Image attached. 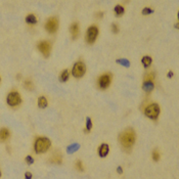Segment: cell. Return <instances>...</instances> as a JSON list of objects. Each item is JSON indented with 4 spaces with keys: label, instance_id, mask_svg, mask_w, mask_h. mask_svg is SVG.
<instances>
[{
    "label": "cell",
    "instance_id": "obj_8",
    "mask_svg": "<svg viewBox=\"0 0 179 179\" xmlns=\"http://www.w3.org/2000/svg\"><path fill=\"white\" fill-rule=\"evenodd\" d=\"M112 82V75L110 74H104L98 79V86L101 89H107Z\"/></svg>",
    "mask_w": 179,
    "mask_h": 179
},
{
    "label": "cell",
    "instance_id": "obj_33",
    "mask_svg": "<svg viewBox=\"0 0 179 179\" xmlns=\"http://www.w3.org/2000/svg\"><path fill=\"white\" fill-rule=\"evenodd\" d=\"M0 177H1V171H0Z\"/></svg>",
    "mask_w": 179,
    "mask_h": 179
},
{
    "label": "cell",
    "instance_id": "obj_10",
    "mask_svg": "<svg viewBox=\"0 0 179 179\" xmlns=\"http://www.w3.org/2000/svg\"><path fill=\"white\" fill-rule=\"evenodd\" d=\"M10 136V132L7 128H1L0 129V141L1 142H4L7 139L9 138Z\"/></svg>",
    "mask_w": 179,
    "mask_h": 179
},
{
    "label": "cell",
    "instance_id": "obj_12",
    "mask_svg": "<svg viewBox=\"0 0 179 179\" xmlns=\"http://www.w3.org/2000/svg\"><path fill=\"white\" fill-rule=\"evenodd\" d=\"M109 152H110V146H109V144H107V143L101 144L98 149V154L101 158L107 157V155H109Z\"/></svg>",
    "mask_w": 179,
    "mask_h": 179
},
{
    "label": "cell",
    "instance_id": "obj_28",
    "mask_svg": "<svg viewBox=\"0 0 179 179\" xmlns=\"http://www.w3.org/2000/svg\"><path fill=\"white\" fill-rule=\"evenodd\" d=\"M25 161H26V163H27L28 165H32L34 163V159H33V157L27 156V157H26V159H25Z\"/></svg>",
    "mask_w": 179,
    "mask_h": 179
},
{
    "label": "cell",
    "instance_id": "obj_7",
    "mask_svg": "<svg viewBox=\"0 0 179 179\" xmlns=\"http://www.w3.org/2000/svg\"><path fill=\"white\" fill-rule=\"evenodd\" d=\"M98 35V28L96 26H91L88 28L87 33H86V41L88 44L94 43V41L96 40V37Z\"/></svg>",
    "mask_w": 179,
    "mask_h": 179
},
{
    "label": "cell",
    "instance_id": "obj_13",
    "mask_svg": "<svg viewBox=\"0 0 179 179\" xmlns=\"http://www.w3.org/2000/svg\"><path fill=\"white\" fill-rule=\"evenodd\" d=\"M49 161L51 163H53V164H62V154H60V152H54L50 159H49Z\"/></svg>",
    "mask_w": 179,
    "mask_h": 179
},
{
    "label": "cell",
    "instance_id": "obj_24",
    "mask_svg": "<svg viewBox=\"0 0 179 179\" xmlns=\"http://www.w3.org/2000/svg\"><path fill=\"white\" fill-rule=\"evenodd\" d=\"M152 160H154V161H156V162L160 160V152L158 151L152 152Z\"/></svg>",
    "mask_w": 179,
    "mask_h": 179
},
{
    "label": "cell",
    "instance_id": "obj_25",
    "mask_svg": "<svg viewBox=\"0 0 179 179\" xmlns=\"http://www.w3.org/2000/svg\"><path fill=\"white\" fill-rule=\"evenodd\" d=\"M117 62L118 64H121L122 66H125V67H129V65H130L129 60H127V59H118Z\"/></svg>",
    "mask_w": 179,
    "mask_h": 179
},
{
    "label": "cell",
    "instance_id": "obj_30",
    "mask_svg": "<svg viewBox=\"0 0 179 179\" xmlns=\"http://www.w3.org/2000/svg\"><path fill=\"white\" fill-rule=\"evenodd\" d=\"M32 177H33V175L31 172H26L25 173V179H32Z\"/></svg>",
    "mask_w": 179,
    "mask_h": 179
},
{
    "label": "cell",
    "instance_id": "obj_18",
    "mask_svg": "<svg viewBox=\"0 0 179 179\" xmlns=\"http://www.w3.org/2000/svg\"><path fill=\"white\" fill-rule=\"evenodd\" d=\"M115 14L117 17H121L123 14H124V11H125V9H124V7L122 6V5H117V6H115Z\"/></svg>",
    "mask_w": 179,
    "mask_h": 179
},
{
    "label": "cell",
    "instance_id": "obj_14",
    "mask_svg": "<svg viewBox=\"0 0 179 179\" xmlns=\"http://www.w3.org/2000/svg\"><path fill=\"white\" fill-rule=\"evenodd\" d=\"M142 88L143 90L145 92H151L152 91V89L155 88V84H154V81H143V85H142Z\"/></svg>",
    "mask_w": 179,
    "mask_h": 179
},
{
    "label": "cell",
    "instance_id": "obj_16",
    "mask_svg": "<svg viewBox=\"0 0 179 179\" xmlns=\"http://www.w3.org/2000/svg\"><path fill=\"white\" fill-rule=\"evenodd\" d=\"M152 57L149 56V55H145V56H143L142 59H141V62H142V65H143L144 68H149V66L152 65Z\"/></svg>",
    "mask_w": 179,
    "mask_h": 179
},
{
    "label": "cell",
    "instance_id": "obj_15",
    "mask_svg": "<svg viewBox=\"0 0 179 179\" xmlns=\"http://www.w3.org/2000/svg\"><path fill=\"white\" fill-rule=\"evenodd\" d=\"M47 99L45 96H39L38 98V107H40V109H45L47 107Z\"/></svg>",
    "mask_w": 179,
    "mask_h": 179
},
{
    "label": "cell",
    "instance_id": "obj_2",
    "mask_svg": "<svg viewBox=\"0 0 179 179\" xmlns=\"http://www.w3.org/2000/svg\"><path fill=\"white\" fill-rule=\"evenodd\" d=\"M51 145V142L47 137H38L34 143V149L37 154H43L49 149Z\"/></svg>",
    "mask_w": 179,
    "mask_h": 179
},
{
    "label": "cell",
    "instance_id": "obj_27",
    "mask_svg": "<svg viewBox=\"0 0 179 179\" xmlns=\"http://www.w3.org/2000/svg\"><path fill=\"white\" fill-rule=\"evenodd\" d=\"M154 12V10L151 9L149 7H144L143 10H142V14L146 15V14H152Z\"/></svg>",
    "mask_w": 179,
    "mask_h": 179
},
{
    "label": "cell",
    "instance_id": "obj_1",
    "mask_svg": "<svg viewBox=\"0 0 179 179\" xmlns=\"http://www.w3.org/2000/svg\"><path fill=\"white\" fill-rule=\"evenodd\" d=\"M135 139H136V135L132 129H127L123 133H121L119 137L121 145L124 147L127 152H129L132 149L133 144L135 142Z\"/></svg>",
    "mask_w": 179,
    "mask_h": 179
},
{
    "label": "cell",
    "instance_id": "obj_9",
    "mask_svg": "<svg viewBox=\"0 0 179 179\" xmlns=\"http://www.w3.org/2000/svg\"><path fill=\"white\" fill-rule=\"evenodd\" d=\"M38 49L44 56H48L51 51V43L48 41H41L38 43Z\"/></svg>",
    "mask_w": 179,
    "mask_h": 179
},
{
    "label": "cell",
    "instance_id": "obj_19",
    "mask_svg": "<svg viewBox=\"0 0 179 179\" xmlns=\"http://www.w3.org/2000/svg\"><path fill=\"white\" fill-rule=\"evenodd\" d=\"M69 76H70L69 71H68V70H64L62 72V74H60V76H59L60 81H62V82H66V81H68V79H69Z\"/></svg>",
    "mask_w": 179,
    "mask_h": 179
},
{
    "label": "cell",
    "instance_id": "obj_21",
    "mask_svg": "<svg viewBox=\"0 0 179 179\" xmlns=\"http://www.w3.org/2000/svg\"><path fill=\"white\" fill-rule=\"evenodd\" d=\"M155 80V74L151 72L149 73L147 75H145V77H144V81H154Z\"/></svg>",
    "mask_w": 179,
    "mask_h": 179
},
{
    "label": "cell",
    "instance_id": "obj_26",
    "mask_svg": "<svg viewBox=\"0 0 179 179\" xmlns=\"http://www.w3.org/2000/svg\"><path fill=\"white\" fill-rule=\"evenodd\" d=\"M76 168H77L78 171H83L84 170V167H83V164L81 161H77L76 162Z\"/></svg>",
    "mask_w": 179,
    "mask_h": 179
},
{
    "label": "cell",
    "instance_id": "obj_23",
    "mask_svg": "<svg viewBox=\"0 0 179 179\" xmlns=\"http://www.w3.org/2000/svg\"><path fill=\"white\" fill-rule=\"evenodd\" d=\"M92 128V122H91V119L90 118H87V120H86V131H90Z\"/></svg>",
    "mask_w": 179,
    "mask_h": 179
},
{
    "label": "cell",
    "instance_id": "obj_17",
    "mask_svg": "<svg viewBox=\"0 0 179 179\" xmlns=\"http://www.w3.org/2000/svg\"><path fill=\"white\" fill-rule=\"evenodd\" d=\"M26 23L30 24V25H35L37 24V18L35 14H28L26 18Z\"/></svg>",
    "mask_w": 179,
    "mask_h": 179
},
{
    "label": "cell",
    "instance_id": "obj_20",
    "mask_svg": "<svg viewBox=\"0 0 179 179\" xmlns=\"http://www.w3.org/2000/svg\"><path fill=\"white\" fill-rule=\"evenodd\" d=\"M24 86H25V88L28 89V90H32V89L34 88V84L30 79L25 80V82H24Z\"/></svg>",
    "mask_w": 179,
    "mask_h": 179
},
{
    "label": "cell",
    "instance_id": "obj_6",
    "mask_svg": "<svg viewBox=\"0 0 179 179\" xmlns=\"http://www.w3.org/2000/svg\"><path fill=\"white\" fill-rule=\"evenodd\" d=\"M45 29L47 32L50 34L55 33L57 29H59V20L54 17L49 18L45 23Z\"/></svg>",
    "mask_w": 179,
    "mask_h": 179
},
{
    "label": "cell",
    "instance_id": "obj_11",
    "mask_svg": "<svg viewBox=\"0 0 179 179\" xmlns=\"http://www.w3.org/2000/svg\"><path fill=\"white\" fill-rule=\"evenodd\" d=\"M71 35H72L73 39H77L79 36V32H80V29H79V25L77 23H74L72 26H71Z\"/></svg>",
    "mask_w": 179,
    "mask_h": 179
},
{
    "label": "cell",
    "instance_id": "obj_34",
    "mask_svg": "<svg viewBox=\"0 0 179 179\" xmlns=\"http://www.w3.org/2000/svg\"><path fill=\"white\" fill-rule=\"evenodd\" d=\"M0 81H1V78H0Z\"/></svg>",
    "mask_w": 179,
    "mask_h": 179
},
{
    "label": "cell",
    "instance_id": "obj_4",
    "mask_svg": "<svg viewBox=\"0 0 179 179\" xmlns=\"http://www.w3.org/2000/svg\"><path fill=\"white\" fill-rule=\"evenodd\" d=\"M144 114L147 118L152 120H157L160 115V107L157 104H152L147 106L144 110Z\"/></svg>",
    "mask_w": 179,
    "mask_h": 179
},
{
    "label": "cell",
    "instance_id": "obj_22",
    "mask_svg": "<svg viewBox=\"0 0 179 179\" xmlns=\"http://www.w3.org/2000/svg\"><path fill=\"white\" fill-rule=\"evenodd\" d=\"M79 149V144L75 143V144H72V145H70L68 147V152H76L77 149Z\"/></svg>",
    "mask_w": 179,
    "mask_h": 179
},
{
    "label": "cell",
    "instance_id": "obj_29",
    "mask_svg": "<svg viewBox=\"0 0 179 179\" xmlns=\"http://www.w3.org/2000/svg\"><path fill=\"white\" fill-rule=\"evenodd\" d=\"M112 31H113V33H118V32H119V27H118L117 24H113V25H112Z\"/></svg>",
    "mask_w": 179,
    "mask_h": 179
},
{
    "label": "cell",
    "instance_id": "obj_5",
    "mask_svg": "<svg viewBox=\"0 0 179 179\" xmlns=\"http://www.w3.org/2000/svg\"><path fill=\"white\" fill-rule=\"evenodd\" d=\"M86 72V66L83 62H78L74 65L72 69V74L74 77L76 78H81L84 76V74Z\"/></svg>",
    "mask_w": 179,
    "mask_h": 179
},
{
    "label": "cell",
    "instance_id": "obj_3",
    "mask_svg": "<svg viewBox=\"0 0 179 179\" xmlns=\"http://www.w3.org/2000/svg\"><path fill=\"white\" fill-rule=\"evenodd\" d=\"M6 102H7V104L11 107L20 106V104H22V97H21V94L18 93V91L9 92L6 96Z\"/></svg>",
    "mask_w": 179,
    "mask_h": 179
},
{
    "label": "cell",
    "instance_id": "obj_31",
    "mask_svg": "<svg viewBox=\"0 0 179 179\" xmlns=\"http://www.w3.org/2000/svg\"><path fill=\"white\" fill-rule=\"evenodd\" d=\"M118 173H122V167H118Z\"/></svg>",
    "mask_w": 179,
    "mask_h": 179
},
{
    "label": "cell",
    "instance_id": "obj_32",
    "mask_svg": "<svg viewBox=\"0 0 179 179\" xmlns=\"http://www.w3.org/2000/svg\"><path fill=\"white\" fill-rule=\"evenodd\" d=\"M168 77H169V78L173 77V72H169V74H168Z\"/></svg>",
    "mask_w": 179,
    "mask_h": 179
}]
</instances>
